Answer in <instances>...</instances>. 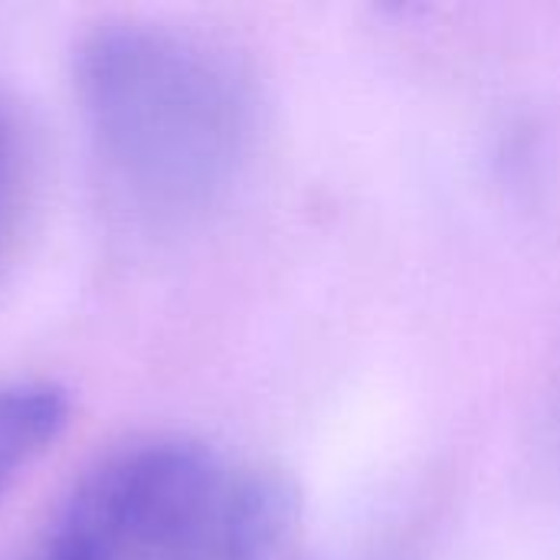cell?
Masks as SVG:
<instances>
[{
  "label": "cell",
  "instance_id": "obj_2",
  "mask_svg": "<svg viewBox=\"0 0 560 560\" xmlns=\"http://www.w3.org/2000/svg\"><path fill=\"white\" fill-rule=\"evenodd\" d=\"M295 492L272 469H230L190 440H148L102 459L56 525L102 560H272Z\"/></svg>",
  "mask_w": 560,
  "mask_h": 560
},
{
  "label": "cell",
  "instance_id": "obj_1",
  "mask_svg": "<svg viewBox=\"0 0 560 560\" xmlns=\"http://www.w3.org/2000/svg\"><path fill=\"white\" fill-rule=\"evenodd\" d=\"M75 92L108 177L144 217H194L240 174L253 98L203 43L138 20L98 23L75 49Z\"/></svg>",
  "mask_w": 560,
  "mask_h": 560
},
{
  "label": "cell",
  "instance_id": "obj_5",
  "mask_svg": "<svg viewBox=\"0 0 560 560\" xmlns=\"http://www.w3.org/2000/svg\"><path fill=\"white\" fill-rule=\"evenodd\" d=\"M13 144H16V118L10 98L0 92V213L7 203V187H10V171H13Z\"/></svg>",
  "mask_w": 560,
  "mask_h": 560
},
{
  "label": "cell",
  "instance_id": "obj_3",
  "mask_svg": "<svg viewBox=\"0 0 560 560\" xmlns=\"http://www.w3.org/2000/svg\"><path fill=\"white\" fill-rule=\"evenodd\" d=\"M72 400L49 381L0 384V499L66 430Z\"/></svg>",
  "mask_w": 560,
  "mask_h": 560
},
{
  "label": "cell",
  "instance_id": "obj_4",
  "mask_svg": "<svg viewBox=\"0 0 560 560\" xmlns=\"http://www.w3.org/2000/svg\"><path fill=\"white\" fill-rule=\"evenodd\" d=\"M26 560H102L98 551H92L82 538H75L72 532L59 528L52 522V528L43 535V541L33 548V555Z\"/></svg>",
  "mask_w": 560,
  "mask_h": 560
}]
</instances>
